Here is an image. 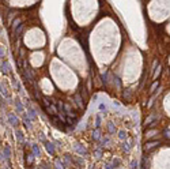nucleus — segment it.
I'll use <instances>...</instances> for the list:
<instances>
[{
	"label": "nucleus",
	"instance_id": "1",
	"mask_svg": "<svg viewBox=\"0 0 170 169\" xmlns=\"http://www.w3.org/2000/svg\"><path fill=\"white\" fill-rule=\"evenodd\" d=\"M165 108H166V111H167V113L170 115V93L167 94V97L165 100Z\"/></svg>",
	"mask_w": 170,
	"mask_h": 169
}]
</instances>
